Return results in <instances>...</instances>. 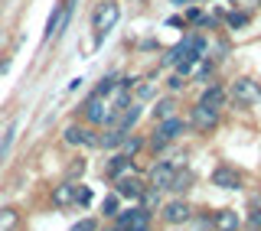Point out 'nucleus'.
Masks as SVG:
<instances>
[{
	"mask_svg": "<svg viewBox=\"0 0 261 231\" xmlns=\"http://www.w3.org/2000/svg\"><path fill=\"white\" fill-rule=\"evenodd\" d=\"M118 20H121L118 0H101V4L95 7V13H92V26H95V33H98V39L108 36V33L118 26Z\"/></svg>",
	"mask_w": 261,
	"mask_h": 231,
	"instance_id": "f257e3e1",
	"label": "nucleus"
},
{
	"mask_svg": "<svg viewBox=\"0 0 261 231\" xmlns=\"http://www.w3.org/2000/svg\"><path fill=\"white\" fill-rule=\"evenodd\" d=\"M228 95H232L239 104H258L261 101V81H255V78H239Z\"/></svg>",
	"mask_w": 261,
	"mask_h": 231,
	"instance_id": "f03ea898",
	"label": "nucleus"
},
{
	"mask_svg": "<svg viewBox=\"0 0 261 231\" xmlns=\"http://www.w3.org/2000/svg\"><path fill=\"white\" fill-rule=\"evenodd\" d=\"M183 127H186V124L179 121L176 114H173V118H163V121H160V127H157V134H153V140H150V143H153V147H157V150H160V147H167L170 140H176L179 134H183Z\"/></svg>",
	"mask_w": 261,
	"mask_h": 231,
	"instance_id": "7ed1b4c3",
	"label": "nucleus"
},
{
	"mask_svg": "<svg viewBox=\"0 0 261 231\" xmlns=\"http://www.w3.org/2000/svg\"><path fill=\"white\" fill-rule=\"evenodd\" d=\"M85 118L92 121V124H111L114 108H108V104H105L101 95H92V98L85 101Z\"/></svg>",
	"mask_w": 261,
	"mask_h": 231,
	"instance_id": "20e7f679",
	"label": "nucleus"
},
{
	"mask_svg": "<svg viewBox=\"0 0 261 231\" xmlns=\"http://www.w3.org/2000/svg\"><path fill=\"white\" fill-rule=\"evenodd\" d=\"M216 124H219V108H206V104H196L193 108V127L199 134H209Z\"/></svg>",
	"mask_w": 261,
	"mask_h": 231,
	"instance_id": "39448f33",
	"label": "nucleus"
},
{
	"mask_svg": "<svg viewBox=\"0 0 261 231\" xmlns=\"http://www.w3.org/2000/svg\"><path fill=\"white\" fill-rule=\"evenodd\" d=\"M62 140L69 147H98V134H92L88 127H75V124L62 130Z\"/></svg>",
	"mask_w": 261,
	"mask_h": 231,
	"instance_id": "423d86ee",
	"label": "nucleus"
},
{
	"mask_svg": "<svg viewBox=\"0 0 261 231\" xmlns=\"http://www.w3.org/2000/svg\"><path fill=\"white\" fill-rule=\"evenodd\" d=\"M69 20H72V7H56L53 16H49V23H46L43 39H56L65 26H69Z\"/></svg>",
	"mask_w": 261,
	"mask_h": 231,
	"instance_id": "0eeeda50",
	"label": "nucleus"
},
{
	"mask_svg": "<svg viewBox=\"0 0 261 231\" xmlns=\"http://www.w3.org/2000/svg\"><path fill=\"white\" fill-rule=\"evenodd\" d=\"M147 225H150V212H144V209H130L124 215H118V231H137Z\"/></svg>",
	"mask_w": 261,
	"mask_h": 231,
	"instance_id": "6e6552de",
	"label": "nucleus"
},
{
	"mask_svg": "<svg viewBox=\"0 0 261 231\" xmlns=\"http://www.w3.org/2000/svg\"><path fill=\"white\" fill-rule=\"evenodd\" d=\"M173 166H170V163H157V166L150 169V189H170V183H173Z\"/></svg>",
	"mask_w": 261,
	"mask_h": 231,
	"instance_id": "1a4fd4ad",
	"label": "nucleus"
},
{
	"mask_svg": "<svg viewBox=\"0 0 261 231\" xmlns=\"http://www.w3.org/2000/svg\"><path fill=\"white\" fill-rule=\"evenodd\" d=\"M190 215H193V209H190V205H186L183 199L170 202L167 209H163V218H167L170 225H183V221H190Z\"/></svg>",
	"mask_w": 261,
	"mask_h": 231,
	"instance_id": "9d476101",
	"label": "nucleus"
},
{
	"mask_svg": "<svg viewBox=\"0 0 261 231\" xmlns=\"http://www.w3.org/2000/svg\"><path fill=\"white\" fill-rule=\"evenodd\" d=\"M118 195L121 199H141L144 195V183L141 179H134V176H118Z\"/></svg>",
	"mask_w": 261,
	"mask_h": 231,
	"instance_id": "9b49d317",
	"label": "nucleus"
},
{
	"mask_svg": "<svg viewBox=\"0 0 261 231\" xmlns=\"http://www.w3.org/2000/svg\"><path fill=\"white\" fill-rule=\"evenodd\" d=\"M239 172L235 169H228V166H219L216 172H212V186H219V189H239Z\"/></svg>",
	"mask_w": 261,
	"mask_h": 231,
	"instance_id": "f8f14e48",
	"label": "nucleus"
},
{
	"mask_svg": "<svg viewBox=\"0 0 261 231\" xmlns=\"http://www.w3.org/2000/svg\"><path fill=\"white\" fill-rule=\"evenodd\" d=\"M75 183H62V186H56L53 189V202L59 205V209H69V205H75Z\"/></svg>",
	"mask_w": 261,
	"mask_h": 231,
	"instance_id": "ddd939ff",
	"label": "nucleus"
},
{
	"mask_svg": "<svg viewBox=\"0 0 261 231\" xmlns=\"http://www.w3.org/2000/svg\"><path fill=\"white\" fill-rule=\"evenodd\" d=\"M212 225H216L219 231H239V225H242V221H239V215H235L232 209H222L216 218H212Z\"/></svg>",
	"mask_w": 261,
	"mask_h": 231,
	"instance_id": "4468645a",
	"label": "nucleus"
},
{
	"mask_svg": "<svg viewBox=\"0 0 261 231\" xmlns=\"http://www.w3.org/2000/svg\"><path fill=\"white\" fill-rule=\"evenodd\" d=\"M222 101H225V92L219 85H209L199 98V104H206V108H222Z\"/></svg>",
	"mask_w": 261,
	"mask_h": 231,
	"instance_id": "2eb2a0df",
	"label": "nucleus"
},
{
	"mask_svg": "<svg viewBox=\"0 0 261 231\" xmlns=\"http://www.w3.org/2000/svg\"><path fill=\"white\" fill-rule=\"evenodd\" d=\"M127 169H130V156H127V153L114 156V160L108 163V176H114V179H118V176H124Z\"/></svg>",
	"mask_w": 261,
	"mask_h": 231,
	"instance_id": "dca6fc26",
	"label": "nucleus"
},
{
	"mask_svg": "<svg viewBox=\"0 0 261 231\" xmlns=\"http://www.w3.org/2000/svg\"><path fill=\"white\" fill-rule=\"evenodd\" d=\"M20 225V212L16 209H0V231H16Z\"/></svg>",
	"mask_w": 261,
	"mask_h": 231,
	"instance_id": "f3484780",
	"label": "nucleus"
},
{
	"mask_svg": "<svg viewBox=\"0 0 261 231\" xmlns=\"http://www.w3.org/2000/svg\"><path fill=\"white\" fill-rule=\"evenodd\" d=\"M176 114V101L173 98H163V101H157V108H153V118L163 121V118H173Z\"/></svg>",
	"mask_w": 261,
	"mask_h": 231,
	"instance_id": "a211bd4d",
	"label": "nucleus"
},
{
	"mask_svg": "<svg viewBox=\"0 0 261 231\" xmlns=\"http://www.w3.org/2000/svg\"><path fill=\"white\" fill-rule=\"evenodd\" d=\"M124 134H127V130H118V127H114V130H108L105 137H98V147H108V150H111V147H121Z\"/></svg>",
	"mask_w": 261,
	"mask_h": 231,
	"instance_id": "6ab92c4d",
	"label": "nucleus"
},
{
	"mask_svg": "<svg viewBox=\"0 0 261 231\" xmlns=\"http://www.w3.org/2000/svg\"><path fill=\"white\" fill-rule=\"evenodd\" d=\"M13 137H16V124H10V127L4 130V140H0V160H7V153H10V147H13Z\"/></svg>",
	"mask_w": 261,
	"mask_h": 231,
	"instance_id": "aec40b11",
	"label": "nucleus"
},
{
	"mask_svg": "<svg viewBox=\"0 0 261 231\" xmlns=\"http://www.w3.org/2000/svg\"><path fill=\"white\" fill-rule=\"evenodd\" d=\"M190 183H193V172H173L170 189H173V192H183V189H190Z\"/></svg>",
	"mask_w": 261,
	"mask_h": 231,
	"instance_id": "412c9836",
	"label": "nucleus"
},
{
	"mask_svg": "<svg viewBox=\"0 0 261 231\" xmlns=\"http://www.w3.org/2000/svg\"><path fill=\"white\" fill-rule=\"evenodd\" d=\"M153 92H157V81H150V78H147L144 81V85H137V98H141V101H147V98H153Z\"/></svg>",
	"mask_w": 261,
	"mask_h": 231,
	"instance_id": "4be33fe9",
	"label": "nucleus"
},
{
	"mask_svg": "<svg viewBox=\"0 0 261 231\" xmlns=\"http://www.w3.org/2000/svg\"><path fill=\"white\" fill-rule=\"evenodd\" d=\"M121 147H124V153H127V156H134L137 150H141V140H137V137H127V134H124V140H121Z\"/></svg>",
	"mask_w": 261,
	"mask_h": 231,
	"instance_id": "5701e85b",
	"label": "nucleus"
},
{
	"mask_svg": "<svg viewBox=\"0 0 261 231\" xmlns=\"http://www.w3.org/2000/svg\"><path fill=\"white\" fill-rule=\"evenodd\" d=\"M101 212H105V215H118V195H108V199H105V205H101Z\"/></svg>",
	"mask_w": 261,
	"mask_h": 231,
	"instance_id": "b1692460",
	"label": "nucleus"
},
{
	"mask_svg": "<svg viewBox=\"0 0 261 231\" xmlns=\"http://www.w3.org/2000/svg\"><path fill=\"white\" fill-rule=\"evenodd\" d=\"M72 231H98V221L95 218H82V221L72 225Z\"/></svg>",
	"mask_w": 261,
	"mask_h": 231,
	"instance_id": "393cba45",
	"label": "nucleus"
},
{
	"mask_svg": "<svg viewBox=\"0 0 261 231\" xmlns=\"http://www.w3.org/2000/svg\"><path fill=\"white\" fill-rule=\"evenodd\" d=\"M228 23H232V26H245L248 16H245V13H232V16H228Z\"/></svg>",
	"mask_w": 261,
	"mask_h": 231,
	"instance_id": "a878e982",
	"label": "nucleus"
},
{
	"mask_svg": "<svg viewBox=\"0 0 261 231\" xmlns=\"http://www.w3.org/2000/svg\"><path fill=\"white\" fill-rule=\"evenodd\" d=\"M170 88H173V92H176V88H183V75H173V78H170Z\"/></svg>",
	"mask_w": 261,
	"mask_h": 231,
	"instance_id": "bb28decb",
	"label": "nucleus"
},
{
	"mask_svg": "<svg viewBox=\"0 0 261 231\" xmlns=\"http://www.w3.org/2000/svg\"><path fill=\"white\" fill-rule=\"evenodd\" d=\"M251 225L261 228V205H258V212H255V215H251Z\"/></svg>",
	"mask_w": 261,
	"mask_h": 231,
	"instance_id": "cd10ccee",
	"label": "nucleus"
},
{
	"mask_svg": "<svg viewBox=\"0 0 261 231\" xmlns=\"http://www.w3.org/2000/svg\"><path fill=\"white\" fill-rule=\"evenodd\" d=\"M137 231H147V228H137Z\"/></svg>",
	"mask_w": 261,
	"mask_h": 231,
	"instance_id": "c85d7f7f",
	"label": "nucleus"
}]
</instances>
